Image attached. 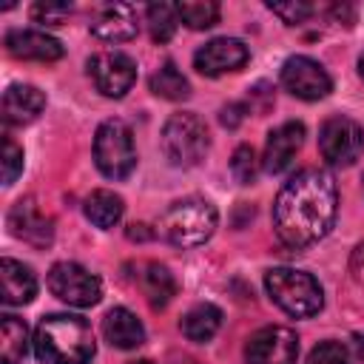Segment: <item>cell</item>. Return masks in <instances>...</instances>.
Instances as JSON below:
<instances>
[{
  "instance_id": "1",
  "label": "cell",
  "mask_w": 364,
  "mask_h": 364,
  "mask_svg": "<svg viewBox=\"0 0 364 364\" xmlns=\"http://www.w3.org/2000/svg\"><path fill=\"white\" fill-rule=\"evenodd\" d=\"M338 210L336 182L321 168H304L282 185L273 202V225L284 245L307 247L330 233Z\"/></svg>"
},
{
  "instance_id": "2",
  "label": "cell",
  "mask_w": 364,
  "mask_h": 364,
  "mask_svg": "<svg viewBox=\"0 0 364 364\" xmlns=\"http://www.w3.org/2000/svg\"><path fill=\"white\" fill-rule=\"evenodd\" d=\"M94 350V330L82 316L51 313L34 330V355L43 364H88Z\"/></svg>"
},
{
  "instance_id": "3",
  "label": "cell",
  "mask_w": 364,
  "mask_h": 364,
  "mask_svg": "<svg viewBox=\"0 0 364 364\" xmlns=\"http://www.w3.org/2000/svg\"><path fill=\"white\" fill-rule=\"evenodd\" d=\"M216 222H219V213L208 199L188 196V199L173 202L162 213L159 230L176 247H196V245H205L213 236Z\"/></svg>"
},
{
  "instance_id": "4",
  "label": "cell",
  "mask_w": 364,
  "mask_h": 364,
  "mask_svg": "<svg viewBox=\"0 0 364 364\" xmlns=\"http://www.w3.org/2000/svg\"><path fill=\"white\" fill-rule=\"evenodd\" d=\"M264 287L270 293V299L290 316L296 318H307L316 316L324 304V293L321 284L301 270H290V267H273L264 276Z\"/></svg>"
},
{
  "instance_id": "5",
  "label": "cell",
  "mask_w": 364,
  "mask_h": 364,
  "mask_svg": "<svg viewBox=\"0 0 364 364\" xmlns=\"http://www.w3.org/2000/svg\"><path fill=\"white\" fill-rule=\"evenodd\" d=\"M208 145H210L208 128L191 111L173 114L162 128V151L171 165H179V168L196 165L208 154Z\"/></svg>"
},
{
  "instance_id": "6",
  "label": "cell",
  "mask_w": 364,
  "mask_h": 364,
  "mask_svg": "<svg viewBox=\"0 0 364 364\" xmlns=\"http://www.w3.org/2000/svg\"><path fill=\"white\" fill-rule=\"evenodd\" d=\"M94 162L108 179H125L136 165L134 134L122 119H105L94 134Z\"/></svg>"
},
{
  "instance_id": "7",
  "label": "cell",
  "mask_w": 364,
  "mask_h": 364,
  "mask_svg": "<svg viewBox=\"0 0 364 364\" xmlns=\"http://www.w3.org/2000/svg\"><path fill=\"white\" fill-rule=\"evenodd\" d=\"M48 290L74 307H94L102 299V284L77 262H57L48 270Z\"/></svg>"
},
{
  "instance_id": "8",
  "label": "cell",
  "mask_w": 364,
  "mask_h": 364,
  "mask_svg": "<svg viewBox=\"0 0 364 364\" xmlns=\"http://www.w3.org/2000/svg\"><path fill=\"white\" fill-rule=\"evenodd\" d=\"M318 151L330 165L347 168L364 151V128L347 117H330L318 131Z\"/></svg>"
},
{
  "instance_id": "9",
  "label": "cell",
  "mask_w": 364,
  "mask_h": 364,
  "mask_svg": "<svg viewBox=\"0 0 364 364\" xmlns=\"http://www.w3.org/2000/svg\"><path fill=\"white\" fill-rule=\"evenodd\" d=\"M247 364H296L299 338L290 327H262L247 338Z\"/></svg>"
},
{
  "instance_id": "10",
  "label": "cell",
  "mask_w": 364,
  "mask_h": 364,
  "mask_svg": "<svg viewBox=\"0 0 364 364\" xmlns=\"http://www.w3.org/2000/svg\"><path fill=\"white\" fill-rule=\"evenodd\" d=\"M88 74L105 97H125L136 82V63L122 51H100L88 60Z\"/></svg>"
},
{
  "instance_id": "11",
  "label": "cell",
  "mask_w": 364,
  "mask_h": 364,
  "mask_svg": "<svg viewBox=\"0 0 364 364\" xmlns=\"http://www.w3.org/2000/svg\"><path fill=\"white\" fill-rule=\"evenodd\" d=\"M282 85H284L293 97L313 102V100H321V97L330 94L333 80H330V74L321 68V63L296 54V57H287L284 65H282Z\"/></svg>"
},
{
  "instance_id": "12",
  "label": "cell",
  "mask_w": 364,
  "mask_h": 364,
  "mask_svg": "<svg viewBox=\"0 0 364 364\" xmlns=\"http://www.w3.org/2000/svg\"><path fill=\"white\" fill-rule=\"evenodd\" d=\"M247 57H250V51L242 40L216 37L193 54V68L205 77H219V74H228V71H239L247 63Z\"/></svg>"
},
{
  "instance_id": "13",
  "label": "cell",
  "mask_w": 364,
  "mask_h": 364,
  "mask_svg": "<svg viewBox=\"0 0 364 364\" xmlns=\"http://www.w3.org/2000/svg\"><path fill=\"white\" fill-rule=\"evenodd\" d=\"M301 145H304V125L301 122L290 119V122H282L279 128H273L267 134V145H264V156H262L264 171L267 173L287 171Z\"/></svg>"
},
{
  "instance_id": "14",
  "label": "cell",
  "mask_w": 364,
  "mask_h": 364,
  "mask_svg": "<svg viewBox=\"0 0 364 364\" xmlns=\"http://www.w3.org/2000/svg\"><path fill=\"white\" fill-rule=\"evenodd\" d=\"M9 228L17 239L34 245V247H48L54 239V228L51 219L31 202V199H20L14 202V208L9 210Z\"/></svg>"
},
{
  "instance_id": "15",
  "label": "cell",
  "mask_w": 364,
  "mask_h": 364,
  "mask_svg": "<svg viewBox=\"0 0 364 364\" xmlns=\"http://www.w3.org/2000/svg\"><path fill=\"white\" fill-rule=\"evenodd\" d=\"M6 51L17 60H37V63H54L63 57V43L31 28H14L6 34Z\"/></svg>"
},
{
  "instance_id": "16",
  "label": "cell",
  "mask_w": 364,
  "mask_h": 364,
  "mask_svg": "<svg viewBox=\"0 0 364 364\" xmlns=\"http://www.w3.org/2000/svg\"><path fill=\"white\" fill-rule=\"evenodd\" d=\"M91 34L105 43H125L136 37V11L128 3H114L100 9V14L91 23Z\"/></svg>"
},
{
  "instance_id": "17",
  "label": "cell",
  "mask_w": 364,
  "mask_h": 364,
  "mask_svg": "<svg viewBox=\"0 0 364 364\" xmlns=\"http://www.w3.org/2000/svg\"><path fill=\"white\" fill-rule=\"evenodd\" d=\"M102 336L111 347H119V350H134L145 341V330H142V321L128 310V307H114L105 313L102 318Z\"/></svg>"
},
{
  "instance_id": "18",
  "label": "cell",
  "mask_w": 364,
  "mask_h": 364,
  "mask_svg": "<svg viewBox=\"0 0 364 364\" xmlns=\"http://www.w3.org/2000/svg\"><path fill=\"white\" fill-rule=\"evenodd\" d=\"M43 108H46V97L34 85H11L3 94V119H6V125H26V122L37 119V114Z\"/></svg>"
},
{
  "instance_id": "19",
  "label": "cell",
  "mask_w": 364,
  "mask_h": 364,
  "mask_svg": "<svg viewBox=\"0 0 364 364\" xmlns=\"http://www.w3.org/2000/svg\"><path fill=\"white\" fill-rule=\"evenodd\" d=\"M0 279H3V301L6 304H28L37 296V279L31 267H26L17 259H3L0 262Z\"/></svg>"
},
{
  "instance_id": "20",
  "label": "cell",
  "mask_w": 364,
  "mask_h": 364,
  "mask_svg": "<svg viewBox=\"0 0 364 364\" xmlns=\"http://www.w3.org/2000/svg\"><path fill=\"white\" fill-rule=\"evenodd\" d=\"M28 353V327L17 316H3L0 321V358L3 364H20Z\"/></svg>"
},
{
  "instance_id": "21",
  "label": "cell",
  "mask_w": 364,
  "mask_h": 364,
  "mask_svg": "<svg viewBox=\"0 0 364 364\" xmlns=\"http://www.w3.org/2000/svg\"><path fill=\"white\" fill-rule=\"evenodd\" d=\"M222 324V310L213 304H196L182 316V333L191 341H210Z\"/></svg>"
},
{
  "instance_id": "22",
  "label": "cell",
  "mask_w": 364,
  "mask_h": 364,
  "mask_svg": "<svg viewBox=\"0 0 364 364\" xmlns=\"http://www.w3.org/2000/svg\"><path fill=\"white\" fill-rule=\"evenodd\" d=\"M82 210H85L88 222H94L97 228L108 230V228H114V225L122 219L125 205H122V199H119L114 191H94V193L85 199Z\"/></svg>"
},
{
  "instance_id": "23",
  "label": "cell",
  "mask_w": 364,
  "mask_h": 364,
  "mask_svg": "<svg viewBox=\"0 0 364 364\" xmlns=\"http://www.w3.org/2000/svg\"><path fill=\"white\" fill-rule=\"evenodd\" d=\"M139 284H142V293H145L148 304L156 307V310L165 307V304L173 299V293H176L173 276L168 273V267H162V264H156V262L145 264V273L139 276Z\"/></svg>"
},
{
  "instance_id": "24",
  "label": "cell",
  "mask_w": 364,
  "mask_h": 364,
  "mask_svg": "<svg viewBox=\"0 0 364 364\" xmlns=\"http://www.w3.org/2000/svg\"><path fill=\"white\" fill-rule=\"evenodd\" d=\"M151 91L156 97H162V100H173L176 102V100H188L191 85H188V80L182 77V71L173 63H165L159 71L151 74Z\"/></svg>"
},
{
  "instance_id": "25",
  "label": "cell",
  "mask_w": 364,
  "mask_h": 364,
  "mask_svg": "<svg viewBox=\"0 0 364 364\" xmlns=\"http://www.w3.org/2000/svg\"><path fill=\"white\" fill-rule=\"evenodd\" d=\"M145 17H148V31H151L154 43H168L173 37L176 23H179L176 6H171V3H151L145 9Z\"/></svg>"
},
{
  "instance_id": "26",
  "label": "cell",
  "mask_w": 364,
  "mask_h": 364,
  "mask_svg": "<svg viewBox=\"0 0 364 364\" xmlns=\"http://www.w3.org/2000/svg\"><path fill=\"white\" fill-rule=\"evenodd\" d=\"M176 11L188 28H210L219 20V6L210 0H188V3H179Z\"/></svg>"
},
{
  "instance_id": "27",
  "label": "cell",
  "mask_w": 364,
  "mask_h": 364,
  "mask_svg": "<svg viewBox=\"0 0 364 364\" xmlns=\"http://www.w3.org/2000/svg\"><path fill=\"white\" fill-rule=\"evenodd\" d=\"M230 173L242 182V185H250L259 173V159H256V151L250 145H239L233 151V159H230Z\"/></svg>"
},
{
  "instance_id": "28",
  "label": "cell",
  "mask_w": 364,
  "mask_h": 364,
  "mask_svg": "<svg viewBox=\"0 0 364 364\" xmlns=\"http://www.w3.org/2000/svg\"><path fill=\"white\" fill-rule=\"evenodd\" d=\"M267 9L276 14V17H282V23H287V26H299V23H304L316 9L310 6V3H304V0H290V3H267Z\"/></svg>"
},
{
  "instance_id": "29",
  "label": "cell",
  "mask_w": 364,
  "mask_h": 364,
  "mask_svg": "<svg viewBox=\"0 0 364 364\" xmlns=\"http://www.w3.org/2000/svg\"><path fill=\"white\" fill-rule=\"evenodd\" d=\"M23 171V148L11 139L3 136V185H11Z\"/></svg>"
},
{
  "instance_id": "30",
  "label": "cell",
  "mask_w": 364,
  "mask_h": 364,
  "mask_svg": "<svg viewBox=\"0 0 364 364\" xmlns=\"http://www.w3.org/2000/svg\"><path fill=\"white\" fill-rule=\"evenodd\" d=\"M71 14V3H34L31 6V20L46 23V26H60Z\"/></svg>"
},
{
  "instance_id": "31",
  "label": "cell",
  "mask_w": 364,
  "mask_h": 364,
  "mask_svg": "<svg viewBox=\"0 0 364 364\" xmlns=\"http://www.w3.org/2000/svg\"><path fill=\"white\" fill-rule=\"evenodd\" d=\"M307 364H347V350L338 341H321L307 355Z\"/></svg>"
},
{
  "instance_id": "32",
  "label": "cell",
  "mask_w": 364,
  "mask_h": 364,
  "mask_svg": "<svg viewBox=\"0 0 364 364\" xmlns=\"http://www.w3.org/2000/svg\"><path fill=\"white\" fill-rule=\"evenodd\" d=\"M245 105L242 102H230V105H225L222 108V114H219V122L225 125V128H236V125H242V119H245Z\"/></svg>"
},
{
  "instance_id": "33",
  "label": "cell",
  "mask_w": 364,
  "mask_h": 364,
  "mask_svg": "<svg viewBox=\"0 0 364 364\" xmlns=\"http://www.w3.org/2000/svg\"><path fill=\"white\" fill-rule=\"evenodd\" d=\"M125 236H128V239H139V242H142V239H151V230H148V225H136V222H134V225H128Z\"/></svg>"
},
{
  "instance_id": "34",
  "label": "cell",
  "mask_w": 364,
  "mask_h": 364,
  "mask_svg": "<svg viewBox=\"0 0 364 364\" xmlns=\"http://www.w3.org/2000/svg\"><path fill=\"white\" fill-rule=\"evenodd\" d=\"M358 71H361V77H364V54L358 57Z\"/></svg>"
},
{
  "instance_id": "35",
  "label": "cell",
  "mask_w": 364,
  "mask_h": 364,
  "mask_svg": "<svg viewBox=\"0 0 364 364\" xmlns=\"http://www.w3.org/2000/svg\"><path fill=\"white\" fill-rule=\"evenodd\" d=\"M131 364H154V361H148V358H142V361H131Z\"/></svg>"
}]
</instances>
